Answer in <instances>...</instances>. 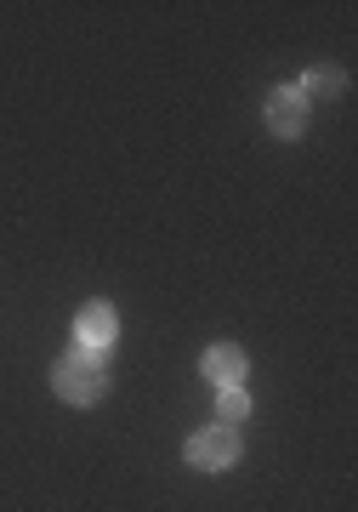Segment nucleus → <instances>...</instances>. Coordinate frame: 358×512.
<instances>
[{
	"instance_id": "0eeeda50",
	"label": "nucleus",
	"mask_w": 358,
	"mask_h": 512,
	"mask_svg": "<svg viewBox=\"0 0 358 512\" xmlns=\"http://www.w3.org/2000/svg\"><path fill=\"white\" fill-rule=\"evenodd\" d=\"M216 416H222V427H239V421L251 416V393H245V387H222V399H216Z\"/></svg>"
},
{
	"instance_id": "f257e3e1",
	"label": "nucleus",
	"mask_w": 358,
	"mask_h": 512,
	"mask_svg": "<svg viewBox=\"0 0 358 512\" xmlns=\"http://www.w3.org/2000/svg\"><path fill=\"white\" fill-rule=\"evenodd\" d=\"M52 387L63 404H97L108 393V365L103 353H86V348H69L63 359L52 365Z\"/></svg>"
},
{
	"instance_id": "20e7f679",
	"label": "nucleus",
	"mask_w": 358,
	"mask_h": 512,
	"mask_svg": "<svg viewBox=\"0 0 358 512\" xmlns=\"http://www.w3.org/2000/svg\"><path fill=\"white\" fill-rule=\"evenodd\" d=\"M262 120H268L273 137L296 143V137L307 131V97L296 92V86H273V92H268V109H262Z\"/></svg>"
},
{
	"instance_id": "423d86ee",
	"label": "nucleus",
	"mask_w": 358,
	"mask_h": 512,
	"mask_svg": "<svg viewBox=\"0 0 358 512\" xmlns=\"http://www.w3.org/2000/svg\"><path fill=\"white\" fill-rule=\"evenodd\" d=\"M296 92H302V97H341V92H347V74H341V69H307Z\"/></svg>"
},
{
	"instance_id": "39448f33",
	"label": "nucleus",
	"mask_w": 358,
	"mask_h": 512,
	"mask_svg": "<svg viewBox=\"0 0 358 512\" xmlns=\"http://www.w3.org/2000/svg\"><path fill=\"white\" fill-rule=\"evenodd\" d=\"M199 370H205L216 387H245V370H251V359H245V348H233V342H216V348L199 359Z\"/></svg>"
},
{
	"instance_id": "7ed1b4c3",
	"label": "nucleus",
	"mask_w": 358,
	"mask_h": 512,
	"mask_svg": "<svg viewBox=\"0 0 358 512\" xmlns=\"http://www.w3.org/2000/svg\"><path fill=\"white\" fill-rule=\"evenodd\" d=\"M114 336H120V313H114V302H86L80 319H74V348L108 353L114 348Z\"/></svg>"
},
{
	"instance_id": "f03ea898",
	"label": "nucleus",
	"mask_w": 358,
	"mask_h": 512,
	"mask_svg": "<svg viewBox=\"0 0 358 512\" xmlns=\"http://www.w3.org/2000/svg\"><path fill=\"white\" fill-rule=\"evenodd\" d=\"M188 467H199V473H228V467H239V433L233 427H205V433H194L188 439Z\"/></svg>"
}]
</instances>
